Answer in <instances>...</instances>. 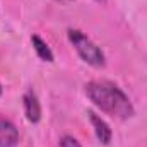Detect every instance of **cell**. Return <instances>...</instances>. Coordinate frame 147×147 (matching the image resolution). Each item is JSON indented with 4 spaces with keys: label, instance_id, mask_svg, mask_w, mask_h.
Here are the masks:
<instances>
[{
    "label": "cell",
    "instance_id": "obj_1",
    "mask_svg": "<svg viewBox=\"0 0 147 147\" xmlns=\"http://www.w3.org/2000/svg\"><path fill=\"white\" fill-rule=\"evenodd\" d=\"M86 94L96 108L118 120H128L135 115V108L128 96L113 82L91 80L86 84Z\"/></svg>",
    "mask_w": 147,
    "mask_h": 147
},
{
    "label": "cell",
    "instance_id": "obj_2",
    "mask_svg": "<svg viewBox=\"0 0 147 147\" xmlns=\"http://www.w3.org/2000/svg\"><path fill=\"white\" fill-rule=\"evenodd\" d=\"M67 36H69L70 45L75 48V51L79 53V57L86 63H89L91 67H96V69H101V67L106 65V57H105L103 50L89 36H86L82 31H79V29H69Z\"/></svg>",
    "mask_w": 147,
    "mask_h": 147
},
{
    "label": "cell",
    "instance_id": "obj_3",
    "mask_svg": "<svg viewBox=\"0 0 147 147\" xmlns=\"http://www.w3.org/2000/svg\"><path fill=\"white\" fill-rule=\"evenodd\" d=\"M19 142V132L10 120L0 118V147H16Z\"/></svg>",
    "mask_w": 147,
    "mask_h": 147
},
{
    "label": "cell",
    "instance_id": "obj_4",
    "mask_svg": "<svg viewBox=\"0 0 147 147\" xmlns=\"http://www.w3.org/2000/svg\"><path fill=\"white\" fill-rule=\"evenodd\" d=\"M87 115H89V120H91V125H92V128H94V134H96L98 140H99L101 144L108 146L111 142V137H113L110 125H108L99 115H96L94 111H89Z\"/></svg>",
    "mask_w": 147,
    "mask_h": 147
},
{
    "label": "cell",
    "instance_id": "obj_5",
    "mask_svg": "<svg viewBox=\"0 0 147 147\" xmlns=\"http://www.w3.org/2000/svg\"><path fill=\"white\" fill-rule=\"evenodd\" d=\"M22 105H24V115H26L28 121L38 123L41 120V105L33 91H28L22 96Z\"/></svg>",
    "mask_w": 147,
    "mask_h": 147
},
{
    "label": "cell",
    "instance_id": "obj_6",
    "mask_svg": "<svg viewBox=\"0 0 147 147\" xmlns=\"http://www.w3.org/2000/svg\"><path fill=\"white\" fill-rule=\"evenodd\" d=\"M31 41H33V48H34V51H36V55L43 60V62H48V63H51L53 62V51L50 50V46H48V43L46 41H43L39 36H34L31 38Z\"/></svg>",
    "mask_w": 147,
    "mask_h": 147
},
{
    "label": "cell",
    "instance_id": "obj_7",
    "mask_svg": "<svg viewBox=\"0 0 147 147\" xmlns=\"http://www.w3.org/2000/svg\"><path fill=\"white\" fill-rule=\"evenodd\" d=\"M60 147H82V146L77 142V139H74L70 135H63L60 139Z\"/></svg>",
    "mask_w": 147,
    "mask_h": 147
},
{
    "label": "cell",
    "instance_id": "obj_8",
    "mask_svg": "<svg viewBox=\"0 0 147 147\" xmlns=\"http://www.w3.org/2000/svg\"><path fill=\"white\" fill-rule=\"evenodd\" d=\"M57 2H60V3H70V2H74V0H57Z\"/></svg>",
    "mask_w": 147,
    "mask_h": 147
},
{
    "label": "cell",
    "instance_id": "obj_9",
    "mask_svg": "<svg viewBox=\"0 0 147 147\" xmlns=\"http://www.w3.org/2000/svg\"><path fill=\"white\" fill-rule=\"evenodd\" d=\"M0 94H2V86H0Z\"/></svg>",
    "mask_w": 147,
    "mask_h": 147
},
{
    "label": "cell",
    "instance_id": "obj_10",
    "mask_svg": "<svg viewBox=\"0 0 147 147\" xmlns=\"http://www.w3.org/2000/svg\"><path fill=\"white\" fill-rule=\"evenodd\" d=\"M96 2H105V0H96Z\"/></svg>",
    "mask_w": 147,
    "mask_h": 147
}]
</instances>
